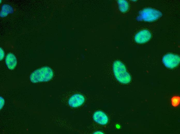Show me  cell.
Listing matches in <instances>:
<instances>
[{"label": "cell", "mask_w": 180, "mask_h": 134, "mask_svg": "<svg viewBox=\"0 0 180 134\" xmlns=\"http://www.w3.org/2000/svg\"><path fill=\"white\" fill-rule=\"evenodd\" d=\"M53 76L52 70L49 67L45 66L34 71L30 75V79L33 83L48 81Z\"/></svg>", "instance_id": "cell-1"}, {"label": "cell", "mask_w": 180, "mask_h": 134, "mask_svg": "<svg viewBox=\"0 0 180 134\" xmlns=\"http://www.w3.org/2000/svg\"><path fill=\"white\" fill-rule=\"evenodd\" d=\"M114 76L119 82L123 84H128L131 80V76L126 71L124 65L121 61H115L113 65Z\"/></svg>", "instance_id": "cell-2"}, {"label": "cell", "mask_w": 180, "mask_h": 134, "mask_svg": "<svg viewBox=\"0 0 180 134\" xmlns=\"http://www.w3.org/2000/svg\"><path fill=\"white\" fill-rule=\"evenodd\" d=\"M162 15V13L160 11L154 9L147 8L139 12L137 19L138 21L152 22L158 19Z\"/></svg>", "instance_id": "cell-3"}, {"label": "cell", "mask_w": 180, "mask_h": 134, "mask_svg": "<svg viewBox=\"0 0 180 134\" xmlns=\"http://www.w3.org/2000/svg\"><path fill=\"white\" fill-rule=\"evenodd\" d=\"M162 61L165 66L170 69H173L176 67L179 63L180 57L174 54L168 53L163 56Z\"/></svg>", "instance_id": "cell-4"}, {"label": "cell", "mask_w": 180, "mask_h": 134, "mask_svg": "<svg viewBox=\"0 0 180 134\" xmlns=\"http://www.w3.org/2000/svg\"><path fill=\"white\" fill-rule=\"evenodd\" d=\"M150 32L147 30H143L137 33L134 37L135 41L138 43L142 44L148 41L151 37Z\"/></svg>", "instance_id": "cell-5"}, {"label": "cell", "mask_w": 180, "mask_h": 134, "mask_svg": "<svg viewBox=\"0 0 180 134\" xmlns=\"http://www.w3.org/2000/svg\"><path fill=\"white\" fill-rule=\"evenodd\" d=\"M85 99L84 97L80 94H75L69 99L68 104L71 107H77L80 106L84 103Z\"/></svg>", "instance_id": "cell-6"}, {"label": "cell", "mask_w": 180, "mask_h": 134, "mask_svg": "<svg viewBox=\"0 0 180 134\" xmlns=\"http://www.w3.org/2000/svg\"><path fill=\"white\" fill-rule=\"evenodd\" d=\"M93 118L96 122L101 125H105L108 121L107 116L104 112L101 111L95 112L93 114Z\"/></svg>", "instance_id": "cell-7"}, {"label": "cell", "mask_w": 180, "mask_h": 134, "mask_svg": "<svg viewBox=\"0 0 180 134\" xmlns=\"http://www.w3.org/2000/svg\"><path fill=\"white\" fill-rule=\"evenodd\" d=\"M5 62L9 69H14L17 64V60L16 56L12 53H9L6 57Z\"/></svg>", "instance_id": "cell-8"}, {"label": "cell", "mask_w": 180, "mask_h": 134, "mask_svg": "<svg viewBox=\"0 0 180 134\" xmlns=\"http://www.w3.org/2000/svg\"><path fill=\"white\" fill-rule=\"evenodd\" d=\"M13 11V8L11 5L4 4L2 5L1 7L0 16L2 18L5 17L9 14L12 13Z\"/></svg>", "instance_id": "cell-9"}, {"label": "cell", "mask_w": 180, "mask_h": 134, "mask_svg": "<svg viewBox=\"0 0 180 134\" xmlns=\"http://www.w3.org/2000/svg\"><path fill=\"white\" fill-rule=\"evenodd\" d=\"M118 3L119 10L121 11L125 12L128 11L129 5L127 1L125 0H118Z\"/></svg>", "instance_id": "cell-10"}, {"label": "cell", "mask_w": 180, "mask_h": 134, "mask_svg": "<svg viewBox=\"0 0 180 134\" xmlns=\"http://www.w3.org/2000/svg\"><path fill=\"white\" fill-rule=\"evenodd\" d=\"M179 98H174L172 100V104L174 105H176L178 104L179 103Z\"/></svg>", "instance_id": "cell-11"}, {"label": "cell", "mask_w": 180, "mask_h": 134, "mask_svg": "<svg viewBox=\"0 0 180 134\" xmlns=\"http://www.w3.org/2000/svg\"><path fill=\"white\" fill-rule=\"evenodd\" d=\"M0 60H2L4 56V53L3 49L0 48Z\"/></svg>", "instance_id": "cell-12"}, {"label": "cell", "mask_w": 180, "mask_h": 134, "mask_svg": "<svg viewBox=\"0 0 180 134\" xmlns=\"http://www.w3.org/2000/svg\"><path fill=\"white\" fill-rule=\"evenodd\" d=\"M94 134H103L102 132L100 131H97L93 133Z\"/></svg>", "instance_id": "cell-13"}]
</instances>
